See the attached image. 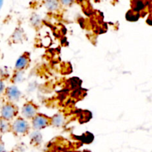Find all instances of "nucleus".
<instances>
[{
  "label": "nucleus",
  "instance_id": "nucleus-1",
  "mask_svg": "<svg viewBox=\"0 0 152 152\" xmlns=\"http://www.w3.org/2000/svg\"><path fill=\"white\" fill-rule=\"evenodd\" d=\"M31 129L28 120L22 117H17L11 123V132L15 136L25 137L28 134Z\"/></svg>",
  "mask_w": 152,
  "mask_h": 152
},
{
  "label": "nucleus",
  "instance_id": "nucleus-2",
  "mask_svg": "<svg viewBox=\"0 0 152 152\" xmlns=\"http://www.w3.org/2000/svg\"><path fill=\"white\" fill-rule=\"evenodd\" d=\"M31 126L36 132L46 129L48 126H51L50 117H48V115H45L42 113L39 112L31 120Z\"/></svg>",
  "mask_w": 152,
  "mask_h": 152
},
{
  "label": "nucleus",
  "instance_id": "nucleus-3",
  "mask_svg": "<svg viewBox=\"0 0 152 152\" xmlns=\"http://www.w3.org/2000/svg\"><path fill=\"white\" fill-rule=\"evenodd\" d=\"M0 113H1L0 117L10 121L17 117L18 114H19V108L13 102L7 101L1 107Z\"/></svg>",
  "mask_w": 152,
  "mask_h": 152
},
{
  "label": "nucleus",
  "instance_id": "nucleus-4",
  "mask_svg": "<svg viewBox=\"0 0 152 152\" xmlns=\"http://www.w3.org/2000/svg\"><path fill=\"white\" fill-rule=\"evenodd\" d=\"M39 113V106L33 101H28L22 108V117L25 120H32Z\"/></svg>",
  "mask_w": 152,
  "mask_h": 152
},
{
  "label": "nucleus",
  "instance_id": "nucleus-5",
  "mask_svg": "<svg viewBox=\"0 0 152 152\" xmlns=\"http://www.w3.org/2000/svg\"><path fill=\"white\" fill-rule=\"evenodd\" d=\"M31 54L29 52L25 51L18 58L15 63V71H24L31 65Z\"/></svg>",
  "mask_w": 152,
  "mask_h": 152
},
{
  "label": "nucleus",
  "instance_id": "nucleus-6",
  "mask_svg": "<svg viewBox=\"0 0 152 152\" xmlns=\"http://www.w3.org/2000/svg\"><path fill=\"white\" fill-rule=\"evenodd\" d=\"M4 95L7 99V102L15 103L20 99L21 96H22V93L16 86H8L4 89Z\"/></svg>",
  "mask_w": 152,
  "mask_h": 152
},
{
  "label": "nucleus",
  "instance_id": "nucleus-7",
  "mask_svg": "<svg viewBox=\"0 0 152 152\" xmlns=\"http://www.w3.org/2000/svg\"><path fill=\"white\" fill-rule=\"evenodd\" d=\"M25 37V33H24L23 29L20 28H17L15 29L11 38H12V40H13V42L17 43V42H20L23 41Z\"/></svg>",
  "mask_w": 152,
  "mask_h": 152
},
{
  "label": "nucleus",
  "instance_id": "nucleus-8",
  "mask_svg": "<svg viewBox=\"0 0 152 152\" xmlns=\"http://www.w3.org/2000/svg\"><path fill=\"white\" fill-rule=\"evenodd\" d=\"M11 132V123L0 117V133L6 134Z\"/></svg>",
  "mask_w": 152,
  "mask_h": 152
},
{
  "label": "nucleus",
  "instance_id": "nucleus-9",
  "mask_svg": "<svg viewBox=\"0 0 152 152\" xmlns=\"http://www.w3.org/2000/svg\"><path fill=\"white\" fill-rule=\"evenodd\" d=\"M51 120V126L55 127H60L64 124L65 122V117L62 114H55L52 117H50Z\"/></svg>",
  "mask_w": 152,
  "mask_h": 152
},
{
  "label": "nucleus",
  "instance_id": "nucleus-10",
  "mask_svg": "<svg viewBox=\"0 0 152 152\" xmlns=\"http://www.w3.org/2000/svg\"><path fill=\"white\" fill-rule=\"evenodd\" d=\"M24 74H25V72H24V71H15L14 73H13V76H12L10 82H11L13 84H16V83H20V82L24 79Z\"/></svg>",
  "mask_w": 152,
  "mask_h": 152
},
{
  "label": "nucleus",
  "instance_id": "nucleus-11",
  "mask_svg": "<svg viewBox=\"0 0 152 152\" xmlns=\"http://www.w3.org/2000/svg\"><path fill=\"white\" fill-rule=\"evenodd\" d=\"M59 1H46L45 5L46 7L50 11H53V10H57L58 7H59Z\"/></svg>",
  "mask_w": 152,
  "mask_h": 152
},
{
  "label": "nucleus",
  "instance_id": "nucleus-12",
  "mask_svg": "<svg viewBox=\"0 0 152 152\" xmlns=\"http://www.w3.org/2000/svg\"><path fill=\"white\" fill-rule=\"evenodd\" d=\"M42 142V135L39 132H36L31 137V142L34 143V145H39Z\"/></svg>",
  "mask_w": 152,
  "mask_h": 152
},
{
  "label": "nucleus",
  "instance_id": "nucleus-13",
  "mask_svg": "<svg viewBox=\"0 0 152 152\" xmlns=\"http://www.w3.org/2000/svg\"><path fill=\"white\" fill-rule=\"evenodd\" d=\"M31 24H32L34 27L39 26V25L41 24V19H40L39 16L37 14H34V16L31 17Z\"/></svg>",
  "mask_w": 152,
  "mask_h": 152
},
{
  "label": "nucleus",
  "instance_id": "nucleus-14",
  "mask_svg": "<svg viewBox=\"0 0 152 152\" xmlns=\"http://www.w3.org/2000/svg\"><path fill=\"white\" fill-rule=\"evenodd\" d=\"M134 3L135 6H134V10H137V11H139V10H142V9L145 7V5H144V2L143 1H134Z\"/></svg>",
  "mask_w": 152,
  "mask_h": 152
},
{
  "label": "nucleus",
  "instance_id": "nucleus-15",
  "mask_svg": "<svg viewBox=\"0 0 152 152\" xmlns=\"http://www.w3.org/2000/svg\"><path fill=\"white\" fill-rule=\"evenodd\" d=\"M4 89H5V88H4V82H3V80L1 79H0V95L4 93Z\"/></svg>",
  "mask_w": 152,
  "mask_h": 152
},
{
  "label": "nucleus",
  "instance_id": "nucleus-16",
  "mask_svg": "<svg viewBox=\"0 0 152 152\" xmlns=\"http://www.w3.org/2000/svg\"><path fill=\"white\" fill-rule=\"evenodd\" d=\"M0 152H6L4 143L2 140H1V138H0Z\"/></svg>",
  "mask_w": 152,
  "mask_h": 152
},
{
  "label": "nucleus",
  "instance_id": "nucleus-17",
  "mask_svg": "<svg viewBox=\"0 0 152 152\" xmlns=\"http://www.w3.org/2000/svg\"><path fill=\"white\" fill-rule=\"evenodd\" d=\"M3 3H4V1H3L2 0H0V10H1V7H2V5H3Z\"/></svg>",
  "mask_w": 152,
  "mask_h": 152
}]
</instances>
